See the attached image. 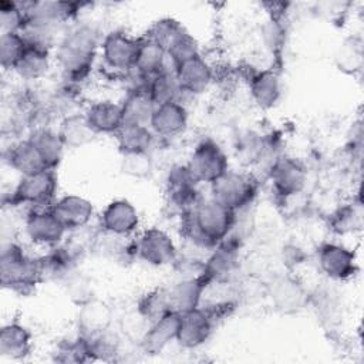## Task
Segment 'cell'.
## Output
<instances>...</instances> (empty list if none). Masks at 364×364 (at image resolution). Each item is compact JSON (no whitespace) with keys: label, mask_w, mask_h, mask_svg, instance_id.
<instances>
[{"label":"cell","mask_w":364,"mask_h":364,"mask_svg":"<svg viewBox=\"0 0 364 364\" xmlns=\"http://www.w3.org/2000/svg\"><path fill=\"white\" fill-rule=\"evenodd\" d=\"M102 36L90 20H75L64 30L53 51L54 65L64 82L80 87L88 80L100 57Z\"/></svg>","instance_id":"6da1fadb"},{"label":"cell","mask_w":364,"mask_h":364,"mask_svg":"<svg viewBox=\"0 0 364 364\" xmlns=\"http://www.w3.org/2000/svg\"><path fill=\"white\" fill-rule=\"evenodd\" d=\"M178 219L186 249L208 256L233 230L236 212L208 195L202 196L189 212Z\"/></svg>","instance_id":"7a4b0ae2"},{"label":"cell","mask_w":364,"mask_h":364,"mask_svg":"<svg viewBox=\"0 0 364 364\" xmlns=\"http://www.w3.org/2000/svg\"><path fill=\"white\" fill-rule=\"evenodd\" d=\"M0 283L3 289L26 294L43 283L38 255H33L16 239L3 240L0 250Z\"/></svg>","instance_id":"3957f363"},{"label":"cell","mask_w":364,"mask_h":364,"mask_svg":"<svg viewBox=\"0 0 364 364\" xmlns=\"http://www.w3.org/2000/svg\"><path fill=\"white\" fill-rule=\"evenodd\" d=\"M58 176L54 169H43L36 173L18 176L11 188L9 199H3L4 206L13 208H50L58 198Z\"/></svg>","instance_id":"277c9868"},{"label":"cell","mask_w":364,"mask_h":364,"mask_svg":"<svg viewBox=\"0 0 364 364\" xmlns=\"http://www.w3.org/2000/svg\"><path fill=\"white\" fill-rule=\"evenodd\" d=\"M259 192V179L250 171L228 169L209 185V196L233 212L249 209Z\"/></svg>","instance_id":"5b68a950"},{"label":"cell","mask_w":364,"mask_h":364,"mask_svg":"<svg viewBox=\"0 0 364 364\" xmlns=\"http://www.w3.org/2000/svg\"><path fill=\"white\" fill-rule=\"evenodd\" d=\"M243 236L230 232L206 256L205 280L210 284H230L242 263Z\"/></svg>","instance_id":"8992f818"},{"label":"cell","mask_w":364,"mask_h":364,"mask_svg":"<svg viewBox=\"0 0 364 364\" xmlns=\"http://www.w3.org/2000/svg\"><path fill=\"white\" fill-rule=\"evenodd\" d=\"M21 233L31 247L46 252L61 245L68 232L50 208H34L26 210Z\"/></svg>","instance_id":"52a82bcc"},{"label":"cell","mask_w":364,"mask_h":364,"mask_svg":"<svg viewBox=\"0 0 364 364\" xmlns=\"http://www.w3.org/2000/svg\"><path fill=\"white\" fill-rule=\"evenodd\" d=\"M141 37L125 30H109L102 36L100 46V61L109 74L118 78L135 67Z\"/></svg>","instance_id":"ba28073f"},{"label":"cell","mask_w":364,"mask_h":364,"mask_svg":"<svg viewBox=\"0 0 364 364\" xmlns=\"http://www.w3.org/2000/svg\"><path fill=\"white\" fill-rule=\"evenodd\" d=\"M136 260L152 266H172L179 255V246L175 237L164 228L149 226L141 229L134 236Z\"/></svg>","instance_id":"9c48e42d"},{"label":"cell","mask_w":364,"mask_h":364,"mask_svg":"<svg viewBox=\"0 0 364 364\" xmlns=\"http://www.w3.org/2000/svg\"><path fill=\"white\" fill-rule=\"evenodd\" d=\"M186 165L199 185H210L230 169L229 155L213 138H202L192 148Z\"/></svg>","instance_id":"30bf717a"},{"label":"cell","mask_w":364,"mask_h":364,"mask_svg":"<svg viewBox=\"0 0 364 364\" xmlns=\"http://www.w3.org/2000/svg\"><path fill=\"white\" fill-rule=\"evenodd\" d=\"M164 186L166 205L178 218L189 212L203 196L186 162H176L168 168Z\"/></svg>","instance_id":"8fae6325"},{"label":"cell","mask_w":364,"mask_h":364,"mask_svg":"<svg viewBox=\"0 0 364 364\" xmlns=\"http://www.w3.org/2000/svg\"><path fill=\"white\" fill-rule=\"evenodd\" d=\"M316 263L320 273L334 283L354 279L360 269L355 250L338 240L320 243L316 250Z\"/></svg>","instance_id":"7c38bea8"},{"label":"cell","mask_w":364,"mask_h":364,"mask_svg":"<svg viewBox=\"0 0 364 364\" xmlns=\"http://www.w3.org/2000/svg\"><path fill=\"white\" fill-rule=\"evenodd\" d=\"M267 179L273 193L287 200L299 196L307 186L309 172L306 165L289 155H279L267 168Z\"/></svg>","instance_id":"4fadbf2b"},{"label":"cell","mask_w":364,"mask_h":364,"mask_svg":"<svg viewBox=\"0 0 364 364\" xmlns=\"http://www.w3.org/2000/svg\"><path fill=\"white\" fill-rule=\"evenodd\" d=\"M216 316L205 304L181 314L176 344L183 350H198L203 347L218 324Z\"/></svg>","instance_id":"5bb4252c"},{"label":"cell","mask_w":364,"mask_h":364,"mask_svg":"<svg viewBox=\"0 0 364 364\" xmlns=\"http://www.w3.org/2000/svg\"><path fill=\"white\" fill-rule=\"evenodd\" d=\"M266 293L273 309L283 314L299 313L310 304V291L301 280L290 273L273 277Z\"/></svg>","instance_id":"9a60e30c"},{"label":"cell","mask_w":364,"mask_h":364,"mask_svg":"<svg viewBox=\"0 0 364 364\" xmlns=\"http://www.w3.org/2000/svg\"><path fill=\"white\" fill-rule=\"evenodd\" d=\"M141 223L139 210L124 198L109 200L98 215L100 229L124 237H134L142 229Z\"/></svg>","instance_id":"2e32d148"},{"label":"cell","mask_w":364,"mask_h":364,"mask_svg":"<svg viewBox=\"0 0 364 364\" xmlns=\"http://www.w3.org/2000/svg\"><path fill=\"white\" fill-rule=\"evenodd\" d=\"M173 73L185 98L199 97L208 92L216 77L213 64L203 54L173 67Z\"/></svg>","instance_id":"e0dca14e"},{"label":"cell","mask_w":364,"mask_h":364,"mask_svg":"<svg viewBox=\"0 0 364 364\" xmlns=\"http://www.w3.org/2000/svg\"><path fill=\"white\" fill-rule=\"evenodd\" d=\"M50 209L63 223L67 232L91 226L92 220L97 218L95 205L88 198L78 193L58 196Z\"/></svg>","instance_id":"ac0fdd59"},{"label":"cell","mask_w":364,"mask_h":364,"mask_svg":"<svg viewBox=\"0 0 364 364\" xmlns=\"http://www.w3.org/2000/svg\"><path fill=\"white\" fill-rule=\"evenodd\" d=\"M189 127V111L185 102L175 101L156 105L152 114L149 128L159 139L166 142L181 136Z\"/></svg>","instance_id":"d6986e66"},{"label":"cell","mask_w":364,"mask_h":364,"mask_svg":"<svg viewBox=\"0 0 364 364\" xmlns=\"http://www.w3.org/2000/svg\"><path fill=\"white\" fill-rule=\"evenodd\" d=\"M114 321L115 314L111 304L97 296L77 307L75 330L85 337H94L112 328Z\"/></svg>","instance_id":"ffe728a7"},{"label":"cell","mask_w":364,"mask_h":364,"mask_svg":"<svg viewBox=\"0 0 364 364\" xmlns=\"http://www.w3.org/2000/svg\"><path fill=\"white\" fill-rule=\"evenodd\" d=\"M90 127L100 136H115L124 127L121 102L112 98H98L82 109Z\"/></svg>","instance_id":"44dd1931"},{"label":"cell","mask_w":364,"mask_h":364,"mask_svg":"<svg viewBox=\"0 0 364 364\" xmlns=\"http://www.w3.org/2000/svg\"><path fill=\"white\" fill-rule=\"evenodd\" d=\"M27 20L47 23L58 27H67L78 20L82 3L74 1H21Z\"/></svg>","instance_id":"7402d4cb"},{"label":"cell","mask_w":364,"mask_h":364,"mask_svg":"<svg viewBox=\"0 0 364 364\" xmlns=\"http://www.w3.org/2000/svg\"><path fill=\"white\" fill-rule=\"evenodd\" d=\"M90 255H95L117 264H127L128 262L136 260L134 237L112 235L100 229L98 226L91 240Z\"/></svg>","instance_id":"603a6c76"},{"label":"cell","mask_w":364,"mask_h":364,"mask_svg":"<svg viewBox=\"0 0 364 364\" xmlns=\"http://www.w3.org/2000/svg\"><path fill=\"white\" fill-rule=\"evenodd\" d=\"M181 314L169 311L156 321L151 323L139 341V350L145 355H158L171 344L176 343Z\"/></svg>","instance_id":"cb8c5ba5"},{"label":"cell","mask_w":364,"mask_h":364,"mask_svg":"<svg viewBox=\"0 0 364 364\" xmlns=\"http://www.w3.org/2000/svg\"><path fill=\"white\" fill-rule=\"evenodd\" d=\"M249 94L260 109L274 108L283 95L282 75L276 68H260L249 78Z\"/></svg>","instance_id":"d4e9b609"},{"label":"cell","mask_w":364,"mask_h":364,"mask_svg":"<svg viewBox=\"0 0 364 364\" xmlns=\"http://www.w3.org/2000/svg\"><path fill=\"white\" fill-rule=\"evenodd\" d=\"M34 338L27 326L20 321H9L0 330V357L9 361H23L33 353Z\"/></svg>","instance_id":"484cf974"},{"label":"cell","mask_w":364,"mask_h":364,"mask_svg":"<svg viewBox=\"0 0 364 364\" xmlns=\"http://www.w3.org/2000/svg\"><path fill=\"white\" fill-rule=\"evenodd\" d=\"M208 282L205 277L198 279H176L166 287L169 306L172 311L183 314L203 304Z\"/></svg>","instance_id":"4316f807"},{"label":"cell","mask_w":364,"mask_h":364,"mask_svg":"<svg viewBox=\"0 0 364 364\" xmlns=\"http://www.w3.org/2000/svg\"><path fill=\"white\" fill-rule=\"evenodd\" d=\"M27 136L38 151L47 169L57 171L67 151L57 129L46 124L34 125L30 128Z\"/></svg>","instance_id":"83f0119b"},{"label":"cell","mask_w":364,"mask_h":364,"mask_svg":"<svg viewBox=\"0 0 364 364\" xmlns=\"http://www.w3.org/2000/svg\"><path fill=\"white\" fill-rule=\"evenodd\" d=\"M55 129L65 149L85 148L98 136L90 127L82 111H74L61 117Z\"/></svg>","instance_id":"f1b7e54d"},{"label":"cell","mask_w":364,"mask_h":364,"mask_svg":"<svg viewBox=\"0 0 364 364\" xmlns=\"http://www.w3.org/2000/svg\"><path fill=\"white\" fill-rule=\"evenodd\" d=\"M53 67L55 65L51 51L28 46L11 74L26 84H33L48 77Z\"/></svg>","instance_id":"f546056e"},{"label":"cell","mask_w":364,"mask_h":364,"mask_svg":"<svg viewBox=\"0 0 364 364\" xmlns=\"http://www.w3.org/2000/svg\"><path fill=\"white\" fill-rule=\"evenodd\" d=\"M6 162L11 171L18 173V176L30 175L47 169L38 151L33 142L26 135L21 139L14 141L6 152Z\"/></svg>","instance_id":"4dcf8cb0"},{"label":"cell","mask_w":364,"mask_h":364,"mask_svg":"<svg viewBox=\"0 0 364 364\" xmlns=\"http://www.w3.org/2000/svg\"><path fill=\"white\" fill-rule=\"evenodd\" d=\"M114 138L119 154H154L159 144L149 125H124Z\"/></svg>","instance_id":"1f68e13d"},{"label":"cell","mask_w":364,"mask_h":364,"mask_svg":"<svg viewBox=\"0 0 364 364\" xmlns=\"http://www.w3.org/2000/svg\"><path fill=\"white\" fill-rule=\"evenodd\" d=\"M119 102L124 125H149L156 105L148 92H125Z\"/></svg>","instance_id":"d6a6232c"},{"label":"cell","mask_w":364,"mask_h":364,"mask_svg":"<svg viewBox=\"0 0 364 364\" xmlns=\"http://www.w3.org/2000/svg\"><path fill=\"white\" fill-rule=\"evenodd\" d=\"M53 361L64 363V364H80L92 361L91 348L88 337L80 334L78 331L74 336L64 337L58 343H55L51 350Z\"/></svg>","instance_id":"836d02e7"},{"label":"cell","mask_w":364,"mask_h":364,"mask_svg":"<svg viewBox=\"0 0 364 364\" xmlns=\"http://www.w3.org/2000/svg\"><path fill=\"white\" fill-rule=\"evenodd\" d=\"M364 46L357 36L344 38L334 53V65L340 73L347 75H357L363 70Z\"/></svg>","instance_id":"e575fe53"},{"label":"cell","mask_w":364,"mask_h":364,"mask_svg":"<svg viewBox=\"0 0 364 364\" xmlns=\"http://www.w3.org/2000/svg\"><path fill=\"white\" fill-rule=\"evenodd\" d=\"M135 68L148 77H154L162 71L171 70L172 65L169 63L166 51L161 46L155 44L154 41L142 36L135 61Z\"/></svg>","instance_id":"d590c367"},{"label":"cell","mask_w":364,"mask_h":364,"mask_svg":"<svg viewBox=\"0 0 364 364\" xmlns=\"http://www.w3.org/2000/svg\"><path fill=\"white\" fill-rule=\"evenodd\" d=\"M148 94L151 100L155 102V105H162L175 101L183 102L185 100L181 85L175 77L173 68L154 75L149 81Z\"/></svg>","instance_id":"8d00e7d4"},{"label":"cell","mask_w":364,"mask_h":364,"mask_svg":"<svg viewBox=\"0 0 364 364\" xmlns=\"http://www.w3.org/2000/svg\"><path fill=\"white\" fill-rule=\"evenodd\" d=\"M67 299L77 307L95 297V283L91 276L80 269L68 273L60 282Z\"/></svg>","instance_id":"74e56055"},{"label":"cell","mask_w":364,"mask_h":364,"mask_svg":"<svg viewBox=\"0 0 364 364\" xmlns=\"http://www.w3.org/2000/svg\"><path fill=\"white\" fill-rule=\"evenodd\" d=\"M330 226L337 235H354L363 228L361 202H348L331 213Z\"/></svg>","instance_id":"f35d334b"},{"label":"cell","mask_w":364,"mask_h":364,"mask_svg":"<svg viewBox=\"0 0 364 364\" xmlns=\"http://www.w3.org/2000/svg\"><path fill=\"white\" fill-rule=\"evenodd\" d=\"M135 307L149 321V324L156 321L166 313L172 311L169 306L166 287H158L146 291L139 297Z\"/></svg>","instance_id":"ab89813d"},{"label":"cell","mask_w":364,"mask_h":364,"mask_svg":"<svg viewBox=\"0 0 364 364\" xmlns=\"http://www.w3.org/2000/svg\"><path fill=\"white\" fill-rule=\"evenodd\" d=\"M27 47L21 33H0V65L3 71L13 73Z\"/></svg>","instance_id":"60d3db41"},{"label":"cell","mask_w":364,"mask_h":364,"mask_svg":"<svg viewBox=\"0 0 364 364\" xmlns=\"http://www.w3.org/2000/svg\"><path fill=\"white\" fill-rule=\"evenodd\" d=\"M121 172L132 179H148L155 172L154 154L136 152V154H121L119 159Z\"/></svg>","instance_id":"b9f144b4"},{"label":"cell","mask_w":364,"mask_h":364,"mask_svg":"<svg viewBox=\"0 0 364 364\" xmlns=\"http://www.w3.org/2000/svg\"><path fill=\"white\" fill-rule=\"evenodd\" d=\"M186 28L183 27V24L173 18V17H162L155 20L149 28L146 30V33L144 34L145 38L154 41L155 44L161 46L165 51L168 50V47L171 46V43Z\"/></svg>","instance_id":"7bdbcfd3"},{"label":"cell","mask_w":364,"mask_h":364,"mask_svg":"<svg viewBox=\"0 0 364 364\" xmlns=\"http://www.w3.org/2000/svg\"><path fill=\"white\" fill-rule=\"evenodd\" d=\"M166 54H168L169 63L173 68V67L202 54V51H200V46H199L198 40L188 30H185L171 43V46L166 50Z\"/></svg>","instance_id":"ee69618b"},{"label":"cell","mask_w":364,"mask_h":364,"mask_svg":"<svg viewBox=\"0 0 364 364\" xmlns=\"http://www.w3.org/2000/svg\"><path fill=\"white\" fill-rule=\"evenodd\" d=\"M26 23L27 14L21 1H0V33H21Z\"/></svg>","instance_id":"f6af8a7d"},{"label":"cell","mask_w":364,"mask_h":364,"mask_svg":"<svg viewBox=\"0 0 364 364\" xmlns=\"http://www.w3.org/2000/svg\"><path fill=\"white\" fill-rule=\"evenodd\" d=\"M148 327L149 321L138 311L136 307L125 311L118 320V331L121 336L136 344H139Z\"/></svg>","instance_id":"bcb514c9"},{"label":"cell","mask_w":364,"mask_h":364,"mask_svg":"<svg viewBox=\"0 0 364 364\" xmlns=\"http://www.w3.org/2000/svg\"><path fill=\"white\" fill-rule=\"evenodd\" d=\"M260 36L264 47L269 48L272 53H274V51H279L284 43L286 28L282 24V20L273 16L264 21L263 27L260 28Z\"/></svg>","instance_id":"7dc6e473"}]
</instances>
